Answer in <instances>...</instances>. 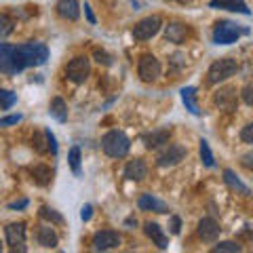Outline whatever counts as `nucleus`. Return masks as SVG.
Returning <instances> with one entry per match:
<instances>
[{"instance_id":"obj_33","label":"nucleus","mask_w":253,"mask_h":253,"mask_svg":"<svg viewBox=\"0 0 253 253\" xmlns=\"http://www.w3.org/2000/svg\"><path fill=\"white\" fill-rule=\"evenodd\" d=\"M93 57H95V61H97V63H104V66H112V63H114L112 55L106 53V51H101V49H95L93 51Z\"/></svg>"},{"instance_id":"obj_24","label":"nucleus","mask_w":253,"mask_h":253,"mask_svg":"<svg viewBox=\"0 0 253 253\" xmlns=\"http://www.w3.org/2000/svg\"><path fill=\"white\" fill-rule=\"evenodd\" d=\"M49 114L57 123H66L68 121V104L61 97H53L51 104H49Z\"/></svg>"},{"instance_id":"obj_40","label":"nucleus","mask_w":253,"mask_h":253,"mask_svg":"<svg viewBox=\"0 0 253 253\" xmlns=\"http://www.w3.org/2000/svg\"><path fill=\"white\" fill-rule=\"evenodd\" d=\"M91 215H93V207H91V205H84V207L81 209V219L83 221H89Z\"/></svg>"},{"instance_id":"obj_43","label":"nucleus","mask_w":253,"mask_h":253,"mask_svg":"<svg viewBox=\"0 0 253 253\" xmlns=\"http://www.w3.org/2000/svg\"><path fill=\"white\" fill-rule=\"evenodd\" d=\"M125 226H137V219H135V217H129V219H125Z\"/></svg>"},{"instance_id":"obj_7","label":"nucleus","mask_w":253,"mask_h":253,"mask_svg":"<svg viewBox=\"0 0 253 253\" xmlns=\"http://www.w3.org/2000/svg\"><path fill=\"white\" fill-rule=\"evenodd\" d=\"M186 156H188V150L181 144H165V150L158 152V156H156V165L163 169L175 167V165H179Z\"/></svg>"},{"instance_id":"obj_9","label":"nucleus","mask_w":253,"mask_h":253,"mask_svg":"<svg viewBox=\"0 0 253 253\" xmlns=\"http://www.w3.org/2000/svg\"><path fill=\"white\" fill-rule=\"evenodd\" d=\"M26 224L19 221V224H9L4 228V236H6V245L11 247V251H19V253H26Z\"/></svg>"},{"instance_id":"obj_15","label":"nucleus","mask_w":253,"mask_h":253,"mask_svg":"<svg viewBox=\"0 0 253 253\" xmlns=\"http://www.w3.org/2000/svg\"><path fill=\"white\" fill-rule=\"evenodd\" d=\"M190 34L188 26H184L181 21H171L165 26V38H167V42H173V44H184L186 38Z\"/></svg>"},{"instance_id":"obj_18","label":"nucleus","mask_w":253,"mask_h":253,"mask_svg":"<svg viewBox=\"0 0 253 253\" xmlns=\"http://www.w3.org/2000/svg\"><path fill=\"white\" fill-rule=\"evenodd\" d=\"M55 11L66 21H76L81 17V4H78V0H57Z\"/></svg>"},{"instance_id":"obj_38","label":"nucleus","mask_w":253,"mask_h":253,"mask_svg":"<svg viewBox=\"0 0 253 253\" xmlns=\"http://www.w3.org/2000/svg\"><path fill=\"white\" fill-rule=\"evenodd\" d=\"M241 95H243V101H245L247 106H251V104H253V97H251V83H247V84L243 86Z\"/></svg>"},{"instance_id":"obj_30","label":"nucleus","mask_w":253,"mask_h":253,"mask_svg":"<svg viewBox=\"0 0 253 253\" xmlns=\"http://www.w3.org/2000/svg\"><path fill=\"white\" fill-rule=\"evenodd\" d=\"M213 251L215 253H241L243 247L241 245H236V243H232V241H221V243H217L215 247H213Z\"/></svg>"},{"instance_id":"obj_42","label":"nucleus","mask_w":253,"mask_h":253,"mask_svg":"<svg viewBox=\"0 0 253 253\" xmlns=\"http://www.w3.org/2000/svg\"><path fill=\"white\" fill-rule=\"evenodd\" d=\"M251 158H253L251 154H245V156H243V165H245L247 169H251Z\"/></svg>"},{"instance_id":"obj_14","label":"nucleus","mask_w":253,"mask_h":253,"mask_svg":"<svg viewBox=\"0 0 253 253\" xmlns=\"http://www.w3.org/2000/svg\"><path fill=\"white\" fill-rule=\"evenodd\" d=\"M123 175L129 179V181H141V179H146L148 175V165L144 158H133V161H129L125 165V171H123Z\"/></svg>"},{"instance_id":"obj_41","label":"nucleus","mask_w":253,"mask_h":253,"mask_svg":"<svg viewBox=\"0 0 253 253\" xmlns=\"http://www.w3.org/2000/svg\"><path fill=\"white\" fill-rule=\"evenodd\" d=\"M26 207H28V199H21V201L9 203V209H26Z\"/></svg>"},{"instance_id":"obj_44","label":"nucleus","mask_w":253,"mask_h":253,"mask_svg":"<svg viewBox=\"0 0 253 253\" xmlns=\"http://www.w3.org/2000/svg\"><path fill=\"white\" fill-rule=\"evenodd\" d=\"M0 251H2V243H0Z\"/></svg>"},{"instance_id":"obj_13","label":"nucleus","mask_w":253,"mask_h":253,"mask_svg":"<svg viewBox=\"0 0 253 253\" xmlns=\"http://www.w3.org/2000/svg\"><path fill=\"white\" fill-rule=\"evenodd\" d=\"M209 9H217V11H232V13H241V15H251V9L247 6L245 0H209Z\"/></svg>"},{"instance_id":"obj_31","label":"nucleus","mask_w":253,"mask_h":253,"mask_svg":"<svg viewBox=\"0 0 253 253\" xmlns=\"http://www.w3.org/2000/svg\"><path fill=\"white\" fill-rule=\"evenodd\" d=\"M13 30H15V21L6 13H0V38L9 36Z\"/></svg>"},{"instance_id":"obj_20","label":"nucleus","mask_w":253,"mask_h":253,"mask_svg":"<svg viewBox=\"0 0 253 253\" xmlns=\"http://www.w3.org/2000/svg\"><path fill=\"white\" fill-rule=\"evenodd\" d=\"M36 241L44 249H55L59 245V236L53 230V226H41L36 232Z\"/></svg>"},{"instance_id":"obj_39","label":"nucleus","mask_w":253,"mask_h":253,"mask_svg":"<svg viewBox=\"0 0 253 253\" xmlns=\"http://www.w3.org/2000/svg\"><path fill=\"white\" fill-rule=\"evenodd\" d=\"M84 17H86V21H89L91 26H95V23H97V19H95V15H93V11H91V4H89V2H84Z\"/></svg>"},{"instance_id":"obj_10","label":"nucleus","mask_w":253,"mask_h":253,"mask_svg":"<svg viewBox=\"0 0 253 253\" xmlns=\"http://www.w3.org/2000/svg\"><path fill=\"white\" fill-rule=\"evenodd\" d=\"M121 234L116 230H99L93 236V251H110V249H118L121 247Z\"/></svg>"},{"instance_id":"obj_17","label":"nucleus","mask_w":253,"mask_h":253,"mask_svg":"<svg viewBox=\"0 0 253 253\" xmlns=\"http://www.w3.org/2000/svg\"><path fill=\"white\" fill-rule=\"evenodd\" d=\"M169 139H171V126H161V129L144 135V146L148 150H156L165 144H169Z\"/></svg>"},{"instance_id":"obj_36","label":"nucleus","mask_w":253,"mask_h":253,"mask_svg":"<svg viewBox=\"0 0 253 253\" xmlns=\"http://www.w3.org/2000/svg\"><path fill=\"white\" fill-rule=\"evenodd\" d=\"M169 230H171V234H175V236L181 232V219L177 215H171V219H169Z\"/></svg>"},{"instance_id":"obj_32","label":"nucleus","mask_w":253,"mask_h":253,"mask_svg":"<svg viewBox=\"0 0 253 253\" xmlns=\"http://www.w3.org/2000/svg\"><path fill=\"white\" fill-rule=\"evenodd\" d=\"M32 146L36 148V152H49V148H46V137H44V131L42 133H34V137H32Z\"/></svg>"},{"instance_id":"obj_25","label":"nucleus","mask_w":253,"mask_h":253,"mask_svg":"<svg viewBox=\"0 0 253 253\" xmlns=\"http://www.w3.org/2000/svg\"><path fill=\"white\" fill-rule=\"evenodd\" d=\"M32 173V179L36 181L38 186H49L51 184V169L46 165H36V167L30 169Z\"/></svg>"},{"instance_id":"obj_8","label":"nucleus","mask_w":253,"mask_h":253,"mask_svg":"<svg viewBox=\"0 0 253 253\" xmlns=\"http://www.w3.org/2000/svg\"><path fill=\"white\" fill-rule=\"evenodd\" d=\"M161 72H163V68H161V61H158L154 55H141L139 57V63H137V74L139 78L144 83H156L158 78H161Z\"/></svg>"},{"instance_id":"obj_1","label":"nucleus","mask_w":253,"mask_h":253,"mask_svg":"<svg viewBox=\"0 0 253 253\" xmlns=\"http://www.w3.org/2000/svg\"><path fill=\"white\" fill-rule=\"evenodd\" d=\"M49 59V49L42 42H23L19 46H15L13 53V66H15V74L23 72L26 68H38L46 63Z\"/></svg>"},{"instance_id":"obj_26","label":"nucleus","mask_w":253,"mask_h":253,"mask_svg":"<svg viewBox=\"0 0 253 253\" xmlns=\"http://www.w3.org/2000/svg\"><path fill=\"white\" fill-rule=\"evenodd\" d=\"M199 152H201V161L205 167H215V158H213V152H211V148H209V141L207 139H201L199 141Z\"/></svg>"},{"instance_id":"obj_28","label":"nucleus","mask_w":253,"mask_h":253,"mask_svg":"<svg viewBox=\"0 0 253 253\" xmlns=\"http://www.w3.org/2000/svg\"><path fill=\"white\" fill-rule=\"evenodd\" d=\"M41 217L46 219V221H51V224H55V226H61L63 221H66L61 213H57V211L51 209V207H41Z\"/></svg>"},{"instance_id":"obj_3","label":"nucleus","mask_w":253,"mask_h":253,"mask_svg":"<svg viewBox=\"0 0 253 253\" xmlns=\"http://www.w3.org/2000/svg\"><path fill=\"white\" fill-rule=\"evenodd\" d=\"M236 72H239V63L232 57H221V59H215L209 66V72H207V83L209 84H219L232 78Z\"/></svg>"},{"instance_id":"obj_6","label":"nucleus","mask_w":253,"mask_h":253,"mask_svg":"<svg viewBox=\"0 0 253 253\" xmlns=\"http://www.w3.org/2000/svg\"><path fill=\"white\" fill-rule=\"evenodd\" d=\"M161 28H163V19L158 17V15H150V17L139 19L135 26H133V38L139 42L150 41V38H154L158 32H161Z\"/></svg>"},{"instance_id":"obj_2","label":"nucleus","mask_w":253,"mask_h":253,"mask_svg":"<svg viewBox=\"0 0 253 253\" xmlns=\"http://www.w3.org/2000/svg\"><path fill=\"white\" fill-rule=\"evenodd\" d=\"M101 150H104L110 158H125L131 150V139L126 137L125 131L112 129L101 137Z\"/></svg>"},{"instance_id":"obj_34","label":"nucleus","mask_w":253,"mask_h":253,"mask_svg":"<svg viewBox=\"0 0 253 253\" xmlns=\"http://www.w3.org/2000/svg\"><path fill=\"white\" fill-rule=\"evenodd\" d=\"M44 137H46V148H49V152L53 156H57V139H55L51 129H44Z\"/></svg>"},{"instance_id":"obj_5","label":"nucleus","mask_w":253,"mask_h":253,"mask_svg":"<svg viewBox=\"0 0 253 253\" xmlns=\"http://www.w3.org/2000/svg\"><path fill=\"white\" fill-rule=\"evenodd\" d=\"M91 74V61L86 55H78V57L70 59L66 66V76L68 81H72L74 84H83L86 83V78Z\"/></svg>"},{"instance_id":"obj_12","label":"nucleus","mask_w":253,"mask_h":253,"mask_svg":"<svg viewBox=\"0 0 253 253\" xmlns=\"http://www.w3.org/2000/svg\"><path fill=\"white\" fill-rule=\"evenodd\" d=\"M219 232L221 228L215 217H203L199 221V228H196V234H199V239L203 243H215L219 239Z\"/></svg>"},{"instance_id":"obj_29","label":"nucleus","mask_w":253,"mask_h":253,"mask_svg":"<svg viewBox=\"0 0 253 253\" xmlns=\"http://www.w3.org/2000/svg\"><path fill=\"white\" fill-rule=\"evenodd\" d=\"M15 104H17V95L9 89H0V108L2 110H11Z\"/></svg>"},{"instance_id":"obj_37","label":"nucleus","mask_w":253,"mask_h":253,"mask_svg":"<svg viewBox=\"0 0 253 253\" xmlns=\"http://www.w3.org/2000/svg\"><path fill=\"white\" fill-rule=\"evenodd\" d=\"M21 114H11V116H4V118H0V126H11V125H17L21 121Z\"/></svg>"},{"instance_id":"obj_4","label":"nucleus","mask_w":253,"mask_h":253,"mask_svg":"<svg viewBox=\"0 0 253 253\" xmlns=\"http://www.w3.org/2000/svg\"><path fill=\"white\" fill-rule=\"evenodd\" d=\"M243 34H249L247 28H241L239 23L232 21H217L213 28V42L215 44H232L236 42Z\"/></svg>"},{"instance_id":"obj_19","label":"nucleus","mask_w":253,"mask_h":253,"mask_svg":"<svg viewBox=\"0 0 253 253\" xmlns=\"http://www.w3.org/2000/svg\"><path fill=\"white\" fill-rule=\"evenodd\" d=\"M137 207L141 211H154V213H169V205L161 201L154 194H141L137 201Z\"/></svg>"},{"instance_id":"obj_23","label":"nucleus","mask_w":253,"mask_h":253,"mask_svg":"<svg viewBox=\"0 0 253 253\" xmlns=\"http://www.w3.org/2000/svg\"><path fill=\"white\" fill-rule=\"evenodd\" d=\"M196 86H184L181 89V101H184L186 110L192 116H201V108H199V101H196Z\"/></svg>"},{"instance_id":"obj_11","label":"nucleus","mask_w":253,"mask_h":253,"mask_svg":"<svg viewBox=\"0 0 253 253\" xmlns=\"http://www.w3.org/2000/svg\"><path fill=\"white\" fill-rule=\"evenodd\" d=\"M213 104H215L219 110H224V112H234L236 104H239L236 89L234 86H221V89L215 91V95H213Z\"/></svg>"},{"instance_id":"obj_35","label":"nucleus","mask_w":253,"mask_h":253,"mask_svg":"<svg viewBox=\"0 0 253 253\" xmlns=\"http://www.w3.org/2000/svg\"><path fill=\"white\" fill-rule=\"evenodd\" d=\"M241 139H243L247 146H251V144H253V125H251V123L243 126V131H241Z\"/></svg>"},{"instance_id":"obj_16","label":"nucleus","mask_w":253,"mask_h":253,"mask_svg":"<svg viewBox=\"0 0 253 253\" xmlns=\"http://www.w3.org/2000/svg\"><path fill=\"white\" fill-rule=\"evenodd\" d=\"M144 232H146V236H148V239L152 241L161 251H165V249L169 247L167 234H165V230L156 224V221H146V224H144Z\"/></svg>"},{"instance_id":"obj_22","label":"nucleus","mask_w":253,"mask_h":253,"mask_svg":"<svg viewBox=\"0 0 253 253\" xmlns=\"http://www.w3.org/2000/svg\"><path fill=\"white\" fill-rule=\"evenodd\" d=\"M224 181H226V186L234 190L236 194H241V196H251V188L247 184H243V181L239 179V175L232 171V169H224Z\"/></svg>"},{"instance_id":"obj_27","label":"nucleus","mask_w":253,"mask_h":253,"mask_svg":"<svg viewBox=\"0 0 253 253\" xmlns=\"http://www.w3.org/2000/svg\"><path fill=\"white\" fill-rule=\"evenodd\" d=\"M81 148L78 146H72L70 148V152H68V165H70V169H72V173L78 177L81 175Z\"/></svg>"},{"instance_id":"obj_21","label":"nucleus","mask_w":253,"mask_h":253,"mask_svg":"<svg viewBox=\"0 0 253 253\" xmlns=\"http://www.w3.org/2000/svg\"><path fill=\"white\" fill-rule=\"evenodd\" d=\"M13 53H15V46L13 44L0 42V74H15Z\"/></svg>"}]
</instances>
